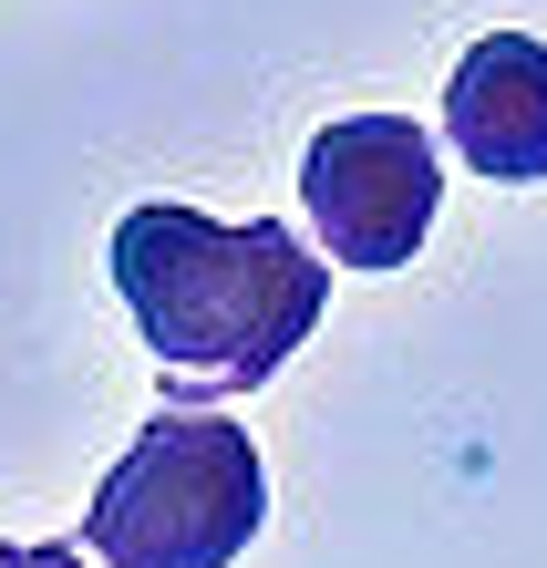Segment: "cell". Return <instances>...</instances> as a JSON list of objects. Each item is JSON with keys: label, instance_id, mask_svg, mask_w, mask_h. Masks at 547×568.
Masks as SVG:
<instances>
[{"label": "cell", "instance_id": "cell-1", "mask_svg": "<svg viewBox=\"0 0 547 568\" xmlns=\"http://www.w3.org/2000/svg\"><path fill=\"white\" fill-rule=\"evenodd\" d=\"M114 290H124L134 331H145V352L207 404L259 393L331 311V270L290 217L217 227L196 207H124Z\"/></svg>", "mask_w": 547, "mask_h": 568}, {"label": "cell", "instance_id": "cell-2", "mask_svg": "<svg viewBox=\"0 0 547 568\" xmlns=\"http://www.w3.org/2000/svg\"><path fill=\"white\" fill-rule=\"evenodd\" d=\"M269 527V455L207 404H165L104 465L83 548L104 568H227Z\"/></svg>", "mask_w": 547, "mask_h": 568}, {"label": "cell", "instance_id": "cell-3", "mask_svg": "<svg viewBox=\"0 0 547 568\" xmlns=\"http://www.w3.org/2000/svg\"><path fill=\"white\" fill-rule=\"evenodd\" d=\"M444 207V165L414 114H341L300 155V217L341 270H414V248L434 239Z\"/></svg>", "mask_w": 547, "mask_h": 568}, {"label": "cell", "instance_id": "cell-4", "mask_svg": "<svg viewBox=\"0 0 547 568\" xmlns=\"http://www.w3.org/2000/svg\"><path fill=\"white\" fill-rule=\"evenodd\" d=\"M444 145L496 186L547 176V42L537 31H486L455 83H444Z\"/></svg>", "mask_w": 547, "mask_h": 568}, {"label": "cell", "instance_id": "cell-5", "mask_svg": "<svg viewBox=\"0 0 547 568\" xmlns=\"http://www.w3.org/2000/svg\"><path fill=\"white\" fill-rule=\"evenodd\" d=\"M0 568H93V558L83 548H52V538H21V548L0 538Z\"/></svg>", "mask_w": 547, "mask_h": 568}]
</instances>
